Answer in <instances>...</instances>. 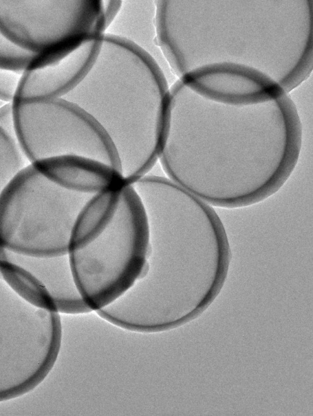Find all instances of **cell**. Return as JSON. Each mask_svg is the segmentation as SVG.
I'll list each match as a JSON object with an SVG mask.
<instances>
[{
    "label": "cell",
    "instance_id": "obj_1",
    "mask_svg": "<svg viewBox=\"0 0 313 416\" xmlns=\"http://www.w3.org/2000/svg\"><path fill=\"white\" fill-rule=\"evenodd\" d=\"M101 36L84 76L63 98L80 108L104 132L117 157L120 172L133 183L149 174L162 149L165 123L152 119L149 97L156 65L136 48ZM111 38V37H110Z\"/></svg>",
    "mask_w": 313,
    "mask_h": 416
},
{
    "label": "cell",
    "instance_id": "obj_2",
    "mask_svg": "<svg viewBox=\"0 0 313 416\" xmlns=\"http://www.w3.org/2000/svg\"><path fill=\"white\" fill-rule=\"evenodd\" d=\"M149 230L144 204L123 179L94 196L72 228L67 257L73 281L90 310L122 296L141 275Z\"/></svg>",
    "mask_w": 313,
    "mask_h": 416
},
{
    "label": "cell",
    "instance_id": "obj_3",
    "mask_svg": "<svg viewBox=\"0 0 313 416\" xmlns=\"http://www.w3.org/2000/svg\"><path fill=\"white\" fill-rule=\"evenodd\" d=\"M96 195L67 187L29 163L0 195V251L39 257L67 255L74 224Z\"/></svg>",
    "mask_w": 313,
    "mask_h": 416
},
{
    "label": "cell",
    "instance_id": "obj_4",
    "mask_svg": "<svg viewBox=\"0 0 313 416\" xmlns=\"http://www.w3.org/2000/svg\"><path fill=\"white\" fill-rule=\"evenodd\" d=\"M3 283L0 275V292ZM58 313L27 301L7 284L0 297L1 401L30 390L52 368L61 342Z\"/></svg>",
    "mask_w": 313,
    "mask_h": 416
},
{
    "label": "cell",
    "instance_id": "obj_5",
    "mask_svg": "<svg viewBox=\"0 0 313 416\" xmlns=\"http://www.w3.org/2000/svg\"><path fill=\"white\" fill-rule=\"evenodd\" d=\"M101 1L0 0V32L39 66L102 35Z\"/></svg>",
    "mask_w": 313,
    "mask_h": 416
},
{
    "label": "cell",
    "instance_id": "obj_6",
    "mask_svg": "<svg viewBox=\"0 0 313 416\" xmlns=\"http://www.w3.org/2000/svg\"><path fill=\"white\" fill-rule=\"evenodd\" d=\"M12 105L16 137L30 163L78 156L120 171L115 151L104 132L73 103L50 98L15 100Z\"/></svg>",
    "mask_w": 313,
    "mask_h": 416
},
{
    "label": "cell",
    "instance_id": "obj_7",
    "mask_svg": "<svg viewBox=\"0 0 313 416\" xmlns=\"http://www.w3.org/2000/svg\"><path fill=\"white\" fill-rule=\"evenodd\" d=\"M100 36L85 40L56 60L23 72L14 101L61 98L65 95L87 70Z\"/></svg>",
    "mask_w": 313,
    "mask_h": 416
},
{
    "label": "cell",
    "instance_id": "obj_8",
    "mask_svg": "<svg viewBox=\"0 0 313 416\" xmlns=\"http://www.w3.org/2000/svg\"><path fill=\"white\" fill-rule=\"evenodd\" d=\"M153 3L152 1H120L117 12L102 35L136 48L154 62L151 50L155 47L156 19Z\"/></svg>",
    "mask_w": 313,
    "mask_h": 416
},
{
    "label": "cell",
    "instance_id": "obj_9",
    "mask_svg": "<svg viewBox=\"0 0 313 416\" xmlns=\"http://www.w3.org/2000/svg\"><path fill=\"white\" fill-rule=\"evenodd\" d=\"M16 137L12 103L0 107V195L29 164Z\"/></svg>",
    "mask_w": 313,
    "mask_h": 416
},
{
    "label": "cell",
    "instance_id": "obj_10",
    "mask_svg": "<svg viewBox=\"0 0 313 416\" xmlns=\"http://www.w3.org/2000/svg\"><path fill=\"white\" fill-rule=\"evenodd\" d=\"M36 55L12 43L0 32V69L22 74L31 68Z\"/></svg>",
    "mask_w": 313,
    "mask_h": 416
},
{
    "label": "cell",
    "instance_id": "obj_11",
    "mask_svg": "<svg viewBox=\"0 0 313 416\" xmlns=\"http://www.w3.org/2000/svg\"><path fill=\"white\" fill-rule=\"evenodd\" d=\"M21 74L0 69V101L7 104L12 103Z\"/></svg>",
    "mask_w": 313,
    "mask_h": 416
},
{
    "label": "cell",
    "instance_id": "obj_12",
    "mask_svg": "<svg viewBox=\"0 0 313 416\" xmlns=\"http://www.w3.org/2000/svg\"><path fill=\"white\" fill-rule=\"evenodd\" d=\"M3 104H5V103L0 101V107L2 106Z\"/></svg>",
    "mask_w": 313,
    "mask_h": 416
}]
</instances>
